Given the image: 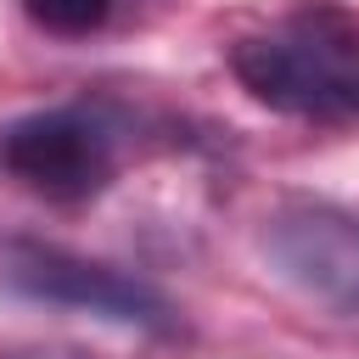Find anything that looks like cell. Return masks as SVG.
I'll return each instance as SVG.
<instances>
[{
	"label": "cell",
	"mask_w": 359,
	"mask_h": 359,
	"mask_svg": "<svg viewBox=\"0 0 359 359\" xmlns=\"http://www.w3.org/2000/svg\"><path fill=\"white\" fill-rule=\"evenodd\" d=\"M264 258L303 297L342 314L359 309V213L331 202L280 208L264 224Z\"/></svg>",
	"instance_id": "cell-4"
},
{
	"label": "cell",
	"mask_w": 359,
	"mask_h": 359,
	"mask_svg": "<svg viewBox=\"0 0 359 359\" xmlns=\"http://www.w3.org/2000/svg\"><path fill=\"white\" fill-rule=\"evenodd\" d=\"M11 359H90V353H79V348H17Z\"/></svg>",
	"instance_id": "cell-6"
},
{
	"label": "cell",
	"mask_w": 359,
	"mask_h": 359,
	"mask_svg": "<svg viewBox=\"0 0 359 359\" xmlns=\"http://www.w3.org/2000/svg\"><path fill=\"white\" fill-rule=\"evenodd\" d=\"M22 11H28L45 34H67V39H79V34H95V28L107 22L112 0H22Z\"/></svg>",
	"instance_id": "cell-5"
},
{
	"label": "cell",
	"mask_w": 359,
	"mask_h": 359,
	"mask_svg": "<svg viewBox=\"0 0 359 359\" xmlns=\"http://www.w3.org/2000/svg\"><path fill=\"white\" fill-rule=\"evenodd\" d=\"M0 163L50 202H84L118 174V123L84 101L28 112L0 135Z\"/></svg>",
	"instance_id": "cell-2"
},
{
	"label": "cell",
	"mask_w": 359,
	"mask_h": 359,
	"mask_svg": "<svg viewBox=\"0 0 359 359\" xmlns=\"http://www.w3.org/2000/svg\"><path fill=\"white\" fill-rule=\"evenodd\" d=\"M0 275H6L11 292L34 297V303H56V309H79V314H95V320H112V325H146V331L174 325V309H168L163 292H151L146 280H135L112 264L62 252V247L17 241V247H6Z\"/></svg>",
	"instance_id": "cell-3"
},
{
	"label": "cell",
	"mask_w": 359,
	"mask_h": 359,
	"mask_svg": "<svg viewBox=\"0 0 359 359\" xmlns=\"http://www.w3.org/2000/svg\"><path fill=\"white\" fill-rule=\"evenodd\" d=\"M241 90L292 118H359V17L337 0H303L280 22L230 45Z\"/></svg>",
	"instance_id": "cell-1"
}]
</instances>
